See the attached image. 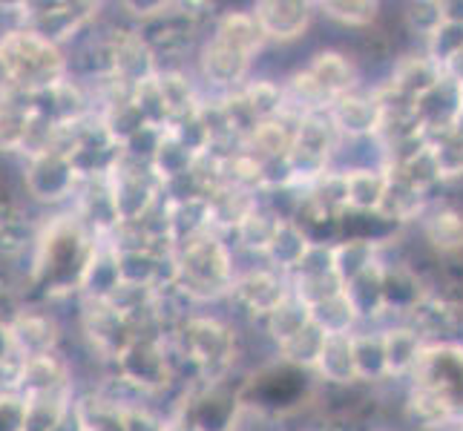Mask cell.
Segmentation results:
<instances>
[{
	"label": "cell",
	"instance_id": "1",
	"mask_svg": "<svg viewBox=\"0 0 463 431\" xmlns=\"http://www.w3.org/2000/svg\"><path fill=\"white\" fill-rule=\"evenodd\" d=\"M175 285L190 299L231 296L236 282L233 253L213 230H202L173 248Z\"/></svg>",
	"mask_w": 463,
	"mask_h": 431
},
{
	"label": "cell",
	"instance_id": "2",
	"mask_svg": "<svg viewBox=\"0 0 463 431\" xmlns=\"http://www.w3.org/2000/svg\"><path fill=\"white\" fill-rule=\"evenodd\" d=\"M0 70L9 87L26 95L46 92L63 84L67 61L58 43L43 38L35 29H14L0 38Z\"/></svg>",
	"mask_w": 463,
	"mask_h": 431
},
{
	"label": "cell",
	"instance_id": "3",
	"mask_svg": "<svg viewBox=\"0 0 463 431\" xmlns=\"http://www.w3.org/2000/svg\"><path fill=\"white\" fill-rule=\"evenodd\" d=\"M184 354L196 365V371L219 382L231 365L236 362V331L211 316H194L182 331Z\"/></svg>",
	"mask_w": 463,
	"mask_h": 431
},
{
	"label": "cell",
	"instance_id": "4",
	"mask_svg": "<svg viewBox=\"0 0 463 431\" xmlns=\"http://www.w3.org/2000/svg\"><path fill=\"white\" fill-rule=\"evenodd\" d=\"M291 296V279L279 274L274 267H253L245 274H236V282L231 287V299L250 316L265 319L274 314L285 299Z\"/></svg>",
	"mask_w": 463,
	"mask_h": 431
},
{
	"label": "cell",
	"instance_id": "5",
	"mask_svg": "<svg viewBox=\"0 0 463 431\" xmlns=\"http://www.w3.org/2000/svg\"><path fill=\"white\" fill-rule=\"evenodd\" d=\"M331 121L337 133L348 141H365L377 138L386 121V104H383L377 89H354L343 95L340 101L331 107Z\"/></svg>",
	"mask_w": 463,
	"mask_h": 431
},
{
	"label": "cell",
	"instance_id": "6",
	"mask_svg": "<svg viewBox=\"0 0 463 431\" xmlns=\"http://www.w3.org/2000/svg\"><path fill=\"white\" fill-rule=\"evenodd\" d=\"M250 67H253V58L231 50V46H225V43H219L213 38H207L202 43V52H199L202 78L211 87L222 89L225 95L239 92L248 84Z\"/></svg>",
	"mask_w": 463,
	"mask_h": 431
},
{
	"label": "cell",
	"instance_id": "7",
	"mask_svg": "<svg viewBox=\"0 0 463 431\" xmlns=\"http://www.w3.org/2000/svg\"><path fill=\"white\" fill-rule=\"evenodd\" d=\"M317 9L314 4H302V0H260L253 6V18H257L265 41L288 43L308 32L311 18Z\"/></svg>",
	"mask_w": 463,
	"mask_h": 431
},
{
	"label": "cell",
	"instance_id": "8",
	"mask_svg": "<svg viewBox=\"0 0 463 431\" xmlns=\"http://www.w3.org/2000/svg\"><path fill=\"white\" fill-rule=\"evenodd\" d=\"M317 84L323 87L334 101H340L343 95L360 89V72H357V63L351 61L348 55L337 52V50H319L306 67Z\"/></svg>",
	"mask_w": 463,
	"mask_h": 431
},
{
	"label": "cell",
	"instance_id": "9",
	"mask_svg": "<svg viewBox=\"0 0 463 431\" xmlns=\"http://www.w3.org/2000/svg\"><path fill=\"white\" fill-rule=\"evenodd\" d=\"M426 340L411 325L401 323L383 331V351H386V377L401 379L411 377L423 357Z\"/></svg>",
	"mask_w": 463,
	"mask_h": 431
},
{
	"label": "cell",
	"instance_id": "10",
	"mask_svg": "<svg viewBox=\"0 0 463 431\" xmlns=\"http://www.w3.org/2000/svg\"><path fill=\"white\" fill-rule=\"evenodd\" d=\"M314 371L326 382H331V386H354V382H360L354 333H334V337H328Z\"/></svg>",
	"mask_w": 463,
	"mask_h": 431
},
{
	"label": "cell",
	"instance_id": "11",
	"mask_svg": "<svg viewBox=\"0 0 463 431\" xmlns=\"http://www.w3.org/2000/svg\"><path fill=\"white\" fill-rule=\"evenodd\" d=\"M423 239L429 248L443 253V257H455L463 250V211L455 204H438L423 216Z\"/></svg>",
	"mask_w": 463,
	"mask_h": 431
},
{
	"label": "cell",
	"instance_id": "12",
	"mask_svg": "<svg viewBox=\"0 0 463 431\" xmlns=\"http://www.w3.org/2000/svg\"><path fill=\"white\" fill-rule=\"evenodd\" d=\"M213 41L231 46V50L242 52L248 58H257L260 50L265 46V35L253 18V12H225L216 18V26H213Z\"/></svg>",
	"mask_w": 463,
	"mask_h": 431
},
{
	"label": "cell",
	"instance_id": "13",
	"mask_svg": "<svg viewBox=\"0 0 463 431\" xmlns=\"http://www.w3.org/2000/svg\"><path fill=\"white\" fill-rule=\"evenodd\" d=\"M55 340V325L46 316H18L9 328V348L18 351L21 360L52 354Z\"/></svg>",
	"mask_w": 463,
	"mask_h": 431
},
{
	"label": "cell",
	"instance_id": "14",
	"mask_svg": "<svg viewBox=\"0 0 463 431\" xmlns=\"http://www.w3.org/2000/svg\"><path fill=\"white\" fill-rule=\"evenodd\" d=\"M239 92H242V98L250 109V116L257 118V124L291 116L288 113V95H285V87L279 81L257 78V81H248Z\"/></svg>",
	"mask_w": 463,
	"mask_h": 431
},
{
	"label": "cell",
	"instance_id": "15",
	"mask_svg": "<svg viewBox=\"0 0 463 431\" xmlns=\"http://www.w3.org/2000/svg\"><path fill=\"white\" fill-rule=\"evenodd\" d=\"M32 124H35V107L4 95V101H0V150L24 147L29 141Z\"/></svg>",
	"mask_w": 463,
	"mask_h": 431
},
{
	"label": "cell",
	"instance_id": "16",
	"mask_svg": "<svg viewBox=\"0 0 463 431\" xmlns=\"http://www.w3.org/2000/svg\"><path fill=\"white\" fill-rule=\"evenodd\" d=\"M282 221H288V219H282L277 211H270V207L260 204L257 211H253L242 225L236 228V236H239V245H242L245 250H253V253H260V257H265L270 242H274V236L279 233L282 228Z\"/></svg>",
	"mask_w": 463,
	"mask_h": 431
},
{
	"label": "cell",
	"instance_id": "17",
	"mask_svg": "<svg viewBox=\"0 0 463 431\" xmlns=\"http://www.w3.org/2000/svg\"><path fill=\"white\" fill-rule=\"evenodd\" d=\"M311 323H314L311 308L299 296H294V291H291V296L265 319V328H268L270 337H274V342L282 345V342H288L291 337H297V333L306 325H311Z\"/></svg>",
	"mask_w": 463,
	"mask_h": 431
},
{
	"label": "cell",
	"instance_id": "18",
	"mask_svg": "<svg viewBox=\"0 0 463 431\" xmlns=\"http://www.w3.org/2000/svg\"><path fill=\"white\" fill-rule=\"evenodd\" d=\"M429 150H432L440 182L463 175V126L432 136L429 138Z\"/></svg>",
	"mask_w": 463,
	"mask_h": 431
},
{
	"label": "cell",
	"instance_id": "19",
	"mask_svg": "<svg viewBox=\"0 0 463 431\" xmlns=\"http://www.w3.org/2000/svg\"><path fill=\"white\" fill-rule=\"evenodd\" d=\"M406 26L411 35L429 41L446 23V4H409L406 6Z\"/></svg>",
	"mask_w": 463,
	"mask_h": 431
},
{
	"label": "cell",
	"instance_id": "20",
	"mask_svg": "<svg viewBox=\"0 0 463 431\" xmlns=\"http://www.w3.org/2000/svg\"><path fill=\"white\" fill-rule=\"evenodd\" d=\"M317 9H323L326 18L337 21L343 26H372L380 14V4H317Z\"/></svg>",
	"mask_w": 463,
	"mask_h": 431
}]
</instances>
